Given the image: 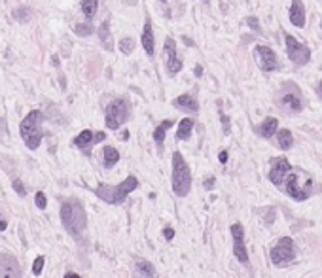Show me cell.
Masks as SVG:
<instances>
[{
  "label": "cell",
  "instance_id": "6da1fadb",
  "mask_svg": "<svg viewBox=\"0 0 322 278\" xmlns=\"http://www.w3.org/2000/svg\"><path fill=\"white\" fill-rule=\"evenodd\" d=\"M61 221H63V227L72 237L80 238V235L84 233L86 225H88V216H86V210H84V206H82L78 199L63 201V205H61Z\"/></svg>",
  "mask_w": 322,
  "mask_h": 278
},
{
  "label": "cell",
  "instance_id": "7a4b0ae2",
  "mask_svg": "<svg viewBox=\"0 0 322 278\" xmlns=\"http://www.w3.org/2000/svg\"><path fill=\"white\" fill-rule=\"evenodd\" d=\"M139 187V180L135 178L133 174H129L127 178L123 180L118 185H108V184H99L95 187V195L108 203V205H121L129 193H133Z\"/></svg>",
  "mask_w": 322,
  "mask_h": 278
},
{
  "label": "cell",
  "instance_id": "3957f363",
  "mask_svg": "<svg viewBox=\"0 0 322 278\" xmlns=\"http://www.w3.org/2000/svg\"><path fill=\"white\" fill-rule=\"evenodd\" d=\"M42 116L40 110H31V112L25 116V119L21 121L19 125V132H21V138L25 140L29 150H36L42 142Z\"/></svg>",
  "mask_w": 322,
  "mask_h": 278
},
{
  "label": "cell",
  "instance_id": "277c9868",
  "mask_svg": "<svg viewBox=\"0 0 322 278\" xmlns=\"http://www.w3.org/2000/svg\"><path fill=\"white\" fill-rule=\"evenodd\" d=\"M171 182H173V191H175L178 197H186L190 193V187H192V172H190L188 163L184 161L180 152L173 153V176H171Z\"/></svg>",
  "mask_w": 322,
  "mask_h": 278
},
{
  "label": "cell",
  "instance_id": "5b68a950",
  "mask_svg": "<svg viewBox=\"0 0 322 278\" xmlns=\"http://www.w3.org/2000/svg\"><path fill=\"white\" fill-rule=\"evenodd\" d=\"M129 114H131V106L125 99H116L112 100L106 108V118H104V123L110 131H118L125 121L129 119Z\"/></svg>",
  "mask_w": 322,
  "mask_h": 278
},
{
  "label": "cell",
  "instance_id": "8992f818",
  "mask_svg": "<svg viewBox=\"0 0 322 278\" xmlns=\"http://www.w3.org/2000/svg\"><path fill=\"white\" fill-rule=\"evenodd\" d=\"M279 104L284 112L298 114L303 110V97L296 84H284L279 93Z\"/></svg>",
  "mask_w": 322,
  "mask_h": 278
},
{
  "label": "cell",
  "instance_id": "52a82bcc",
  "mask_svg": "<svg viewBox=\"0 0 322 278\" xmlns=\"http://www.w3.org/2000/svg\"><path fill=\"white\" fill-rule=\"evenodd\" d=\"M271 263L277 265V267H286L294 261L296 258V250H294V240L290 237H282L277 246L271 248Z\"/></svg>",
  "mask_w": 322,
  "mask_h": 278
},
{
  "label": "cell",
  "instance_id": "ba28073f",
  "mask_svg": "<svg viewBox=\"0 0 322 278\" xmlns=\"http://www.w3.org/2000/svg\"><path fill=\"white\" fill-rule=\"evenodd\" d=\"M284 44H286V53H288L290 61H292L294 65L302 66V65H307L309 61H311V49H309L305 44L298 42L292 34L288 33L284 34Z\"/></svg>",
  "mask_w": 322,
  "mask_h": 278
},
{
  "label": "cell",
  "instance_id": "9c48e42d",
  "mask_svg": "<svg viewBox=\"0 0 322 278\" xmlns=\"http://www.w3.org/2000/svg\"><path fill=\"white\" fill-rule=\"evenodd\" d=\"M254 59H256V65L260 66V70H263V72H273L277 66H279L277 53L267 46H256Z\"/></svg>",
  "mask_w": 322,
  "mask_h": 278
},
{
  "label": "cell",
  "instance_id": "30bf717a",
  "mask_svg": "<svg viewBox=\"0 0 322 278\" xmlns=\"http://www.w3.org/2000/svg\"><path fill=\"white\" fill-rule=\"evenodd\" d=\"M163 55H165V68H167L169 76H175L184 68V63L180 61V57L176 55V42L175 38L165 40V46H163Z\"/></svg>",
  "mask_w": 322,
  "mask_h": 278
},
{
  "label": "cell",
  "instance_id": "8fae6325",
  "mask_svg": "<svg viewBox=\"0 0 322 278\" xmlns=\"http://www.w3.org/2000/svg\"><path fill=\"white\" fill-rule=\"evenodd\" d=\"M290 161L286 157H277L271 161V169H269V182L273 185H279L286 180V176H288L290 172Z\"/></svg>",
  "mask_w": 322,
  "mask_h": 278
},
{
  "label": "cell",
  "instance_id": "7c38bea8",
  "mask_svg": "<svg viewBox=\"0 0 322 278\" xmlns=\"http://www.w3.org/2000/svg\"><path fill=\"white\" fill-rule=\"evenodd\" d=\"M0 278H23L19 261L6 252H0Z\"/></svg>",
  "mask_w": 322,
  "mask_h": 278
},
{
  "label": "cell",
  "instance_id": "4fadbf2b",
  "mask_svg": "<svg viewBox=\"0 0 322 278\" xmlns=\"http://www.w3.org/2000/svg\"><path fill=\"white\" fill-rule=\"evenodd\" d=\"M231 237H233V254L235 258L239 259L243 265H249V254H247V248H245V231H243L241 224H233L231 225Z\"/></svg>",
  "mask_w": 322,
  "mask_h": 278
},
{
  "label": "cell",
  "instance_id": "5bb4252c",
  "mask_svg": "<svg viewBox=\"0 0 322 278\" xmlns=\"http://www.w3.org/2000/svg\"><path fill=\"white\" fill-rule=\"evenodd\" d=\"M106 138V134L102 131H99V132H91V131H82L76 138H74V146L76 148H80V150H84L86 153H89V148L93 144H97V142H102V140Z\"/></svg>",
  "mask_w": 322,
  "mask_h": 278
},
{
  "label": "cell",
  "instance_id": "9a60e30c",
  "mask_svg": "<svg viewBox=\"0 0 322 278\" xmlns=\"http://www.w3.org/2000/svg\"><path fill=\"white\" fill-rule=\"evenodd\" d=\"M288 17H290V23L294 26H298V29H303V26H305V6H303L302 0H292Z\"/></svg>",
  "mask_w": 322,
  "mask_h": 278
},
{
  "label": "cell",
  "instance_id": "2e32d148",
  "mask_svg": "<svg viewBox=\"0 0 322 278\" xmlns=\"http://www.w3.org/2000/svg\"><path fill=\"white\" fill-rule=\"evenodd\" d=\"M141 44H142V47H144L146 55L154 57V53H155V38H154V31H152V23H150V19L144 23V29H142V34H141Z\"/></svg>",
  "mask_w": 322,
  "mask_h": 278
},
{
  "label": "cell",
  "instance_id": "e0dca14e",
  "mask_svg": "<svg viewBox=\"0 0 322 278\" xmlns=\"http://www.w3.org/2000/svg\"><path fill=\"white\" fill-rule=\"evenodd\" d=\"M284 182H286V193H288L290 197H294L296 201H305L309 197V193L300 187V182H298L296 174H290V178H286Z\"/></svg>",
  "mask_w": 322,
  "mask_h": 278
},
{
  "label": "cell",
  "instance_id": "ac0fdd59",
  "mask_svg": "<svg viewBox=\"0 0 322 278\" xmlns=\"http://www.w3.org/2000/svg\"><path fill=\"white\" fill-rule=\"evenodd\" d=\"M173 104L176 106V108H180V110H186V112H199V104H197V100L192 97V95H180V97H176L175 100H173Z\"/></svg>",
  "mask_w": 322,
  "mask_h": 278
},
{
  "label": "cell",
  "instance_id": "d6986e66",
  "mask_svg": "<svg viewBox=\"0 0 322 278\" xmlns=\"http://www.w3.org/2000/svg\"><path fill=\"white\" fill-rule=\"evenodd\" d=\"M260 136H263V138H271V136H275V132L279 131V119L277 118H265L263 119V123L260 125Z\"/></svg>",
  "mask_w": 322,
  "mask_h": 278
},
{
  "label": "cell",
  "instance_id": "ffe728a7",
  "mask_svg": "<svg viewBox=\"0 0 322 278\" xmlns=\"http://www.w3.org/2000/svg\"><path fill=\"white\" fill-rule=\"evenodd\" d=\"M195 121L192 118H184L178 123V131H176V138L178 140H188L190 134H192V129H194Z\"/></svg>",
  "mask_w": 322,
  "mask_h": 278
},
{
  "label": "cell",
  "instance_id": "44dd1931",
  "mask_svg": "<svg viewBox=\"0 0 322 278\" xmlns=\"http://www.w3.org/2000/svg\"><path fill=\"white\" fill-rule=\"evenodd\" d=\"M277 142H279V146H281V150H290V148L294 146V136H292L290 129H281V131H277Z\"/></svg>",
  "mask_w": 322,
  "mask_h": 278
},
{
  "label": "cell",
  "instance_id": "7402d4cb",
  "mask_svg": "<svg viewBox=\"0 0 322 278\" xmlns=\"http://www.w3.org/2000/svg\"><path fill=\"white\" fill-rule=\"evenodd\" d=\"M137 271L141 272L142 276H146V278H155V276H157L155 267L150 263V261H146V259H139V261H137Z\"/></svg>",
  "mask_w": 322,
  "mask_h": 278
},
{
  "label": "cell",
  "instance_id": "603a6c76",
  "mask_svg": "<svg viewBox=\"0 0 322 278\" xmlns=\"http://www.w3.org/2000/svg\"><path fill=\"white\" fill-rule=\"evenodd\" d=\"M173 125H175V121H173V119H165V121H163L159 127H155L154 140L157 142V146L163 144V140H165V132H167V129H171Z\"/></svg>",
  "mask_w": 322,
  "mask_h": 278
},
{
  "label": "cell",
  "instance_id": "cb8c5ba5",
  "mask_svg": "<svg viewBox=\"0 0 322 278\" xmlns=\"http://www.w3.org/2000/svg\"><path fill=\"white\" fill-rule=\"evenodd\" d=\"M118 161H120V152H118L116 148H112V146H106V148H104V166L110 169V166H114Z\"/></svg>",
  "mask_w": 322,
  "mask_h": 278
},
{
  "label": "cell",
  "instance_id": "d4e9b609",
  "mask_svg": "<svg viewBox=\"0 0 322 278\" xmlns=\"http://www.w3.org/2000/svg\"><path fill=\"white\" fill-rule=\"evenodd\" d=\"M99 8V0H82V12L88 19H93Z\"/></svg>",
  "mask_w": 322,
  "mask_h": 278
},
{
  "label": "cell",
  "instance_id": "484cf974",
  "mask_svg": "<svg viewBox=\"0 0 322 278\" xmlns=\"http://www.w3.org/2000/svg\"><path fill=\"white\" fill-rule=\"evenodd\" d=\"M99 36H101L102 40V46H104V49H112V40H110V33H108V21H104L101 25V29H99Z\"/></svg>",
  "mask_w": 322,
  "mask_h": 278
},
{
  "label": "cell",
  "instance_id": "4316f807",
  "mask_svg": "<svg viewBox=\"0 0 322 278\" xmlns=\"http://www.w3.org/2000/svg\"><path fill=\"white\" fill-rule=\"evenodd\" d=\"M120 51L123 53V55H131V53L135 51V40L133 38H121L120 40Z\"/></svg>",
  "mask_w": 322,
  "mask_h": 278
},
{
  "label": "cell",
  "instance_id": "83f0119b",
  "mask_svg": "<svg viewBox=\"0 0 322 278\" xmlns=\"http://www.w3.org/2000/svg\"><path fill=\"white\" fill-rule=\"evenodd\" d=\"M44 265H46V258H44V256H38V258L34 259V263H33V274L34 276H40L42 271H44Z\"/></svg>",
  "mask_w": 322,
  "mask_h": 278
},
{
  "label": "cell",
  "instance_id": "f1b7e54d",
  "mask_svg": "<svg viewBox=\"0 0 322 278\" xmlns=\"http://www.w3.org/2000/svg\"><path fill=\"white\" fill-rule=\"evenodd\" d=\"M34 205L38 206L40 210H46V206H47V199H46V195L42 191H38L36 195H34Z\"/></svg>",
  "mask_w": 322,
  "mask_h": 278
},
{
  "label": "cell",
  "instance_id": "f546056e",
  "mask_svg": "<svg viewBox=\"0 0 322 278\" xmlns=\"http://www.w3.org/2000/svg\"><path fill=\"white\" fill-rule=\"evenodd\" d=\"M74 33L78 34V36H89V34L93 33V29H91V25H76L74 26Z\"/></svg>",
  "mask_w": 322,
  "mask_h": 278
},
{
  "label": "cell",
  "instance_id": "4dcf8cb0",
  "mask_svg": "<svg viewBox=\"0 0 322 278\" xmlns=\"http://www.w3.org/2000/svg\"><path fill=\"white\" fill-rule=\"evenodd\" d=\"M12 187H14L15 193H17V195H21V197H25V195H27V187L23 185V182H21V180H14V182H12Z\"/></svg>",
  "mask_w": 322,
  "mask_h": 278
},
{
  "label": "cell",
  "instance_id": "1f68e13d",
  "mask_svg": "<svg viewBox=\"0 0 322 278\" xmlns=\"http://www.w3.org/2000/svg\"><path fill=\"white\" fill-rule=\"evenodd\" d=\"M220 121H222V129H224V134H229V131H231V123H229V118L226 116V114H222Z\"/></svg>",
  "mask_w": 322,
  "mask_h": 278
},
{
  "label": "cell",
  "instance_id": "d6a6232c",
  "mask_svg": "<svg viewBox=\"0 0 322 278\" xmlns=\"http://www.w3.org/2000/svg\"><path fill=\"white\" fill-rule=\"evenodd\" d=\"M163 237L167 238V240H173V238H175V229H173V227H165V229H163Z\"/></svg>",
  "mask_w": 322,
  "mask_h": 278
},
{
  "label": "cell",
  "instance_id": "836d02e7",
  "mask_svg": "<svg viewBox=\"0 0 322 278\" xmlns=\"http://www.w3.org/2000/svg\"><path fill=\"white\" fill-rule=\"evenodd\" d=\"M247 23H249V26L252 31H260V25H258V19H256V17H249Z\"/></svg>",
  "mask_w": 322,
  "mask_h": 278
},
{
  "label": "cell",
  "instance_id": "e575fe53",
  "mask_svg": "<svg viewBox=\"0 0 322 278\" xmlns=\"http://www.w3.org/2000/svg\"><path fill=\"white\" fill-rule=\"evenodd\" d=\"M214 182L216 180L212 178V176H208V178L205 180V189H212V187H214Z\"/></svg>",
  "mask_w": 322,
  "mask_h": 278
},
{
  "label": "cell",
  "instance_id": "d590c367",
  "mask_svg": "<svg viewBox=\"0 0 322 278\" xmlns=\"http://www.w3.org/2000/svg\"><path fill=\"white\" fill-rule=\"evenodd\" d=\"M218 161H220V163H226V161H228V152H222L220 155H218Z\"/></svg>",
  "mask_w": 322,
  "mask_h": 278
},
{
  "label": "cell",
  "instance_id": "8d00e7d4",
  "mask_svg": "<svg viewBox=\"0 0 322 278\" xmlns=\"http://www.w3.org/2000/svg\"><path fill=\"white\" fill-rule=\"evenodd\" d=\"M6 227H8V221L4 218H0V231H4Z\"/></svg>",
  "mask_w": 322,
  "mask_h": 278
},
{
  "label": "cell",
  "instance_id": "74e56055",
  "mask_svg": "<svg viewBox=\"0 0 322 278\" xmlns=\"http://www.w3.org/2000/svg\"><path fill=\"white\" fill-rule=\"evenodd\" d=\"M201 74H203V68H201V66H199V65H197V66H195V76H197V78H199V76H201Z\"/></svg>",
  "mask_w": 322,
  "mask_h": 278
},
{
  "label": "cell",
  "instance_id": "f35d334b",
  "mask_svg": "<svg viewBox=\"0 0 322 278\" xmlns=\"http://www.w3.org/2000/svg\"><path fill=\"white\" fill-rule=\"evenodd\" d=\"M65 278H82V276H78L76 272H67V274H65Z\"/></svg>",
  "mask_w": 322,
  "mask_h": 278
},
{
  "label": "cell",
  "instance_id": "ab89813d",
  "mask_svg": "<svg viewBox=\"0 0 322 278\" xmlns=\"http://www.w3.org/2000/svg\"><path fill=\"white\" fill-rule=\"evenodd\" d=\"M316 93H318V97L322 99V81L318 84V87H316Z\"/></svg>",
  "mask_w": 322,
  "mask_h": 278
},
{
  "label": "cell",
  "instance_id": "60d3db41",
  "mask_svg": "<svg viewBox=\"0 0 322 278\" xmlns=\"http://www.w3.org/2000/svg\"><path fill=\"white\" fill-rule=\"evenodd\" d=\"M161 2H167V0H161Z\"/></svg>",
  "mask_w": 322,
  "mask_h": 278
}]
</instances>
